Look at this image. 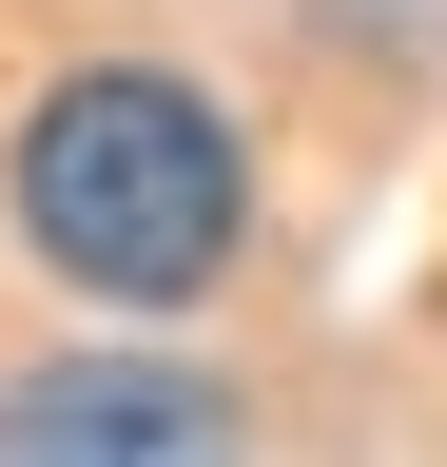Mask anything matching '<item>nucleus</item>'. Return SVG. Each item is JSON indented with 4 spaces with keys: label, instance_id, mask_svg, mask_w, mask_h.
I'll return each mask as SVG.
<instances>
[{
    "label": "nucleus",
    "instance_id": "1",
    "mask_svg": "<svg viewBox=\"0 0 447 467\" xmlns=\"http://www.w3.org/2000/svg\"><path fill=\"white\" fill-rule=\"evenodd\" d=\"M20 234L97 312H195V292L234 273V234H253V156H234V117L195 78L78 58V78L20 117Z\"/></svg>",
    "mask_w": 447,
    "mask_h": 467
},
{
    "label": "nucleus",
    "instance_id": "2",
    "mask_svg": "<svg viewBox=\"0 0 447 467\" xmlns=\"http://www.w3.org/2000/svg\"><path fill=\"white\" fill-rule=\"evenodd\" d=\"M234 409L195 370H39V389H0V467H176Z\"/></svg>",
    "mask_w": 447,
    "mask_h": 467
}]
</instances>
